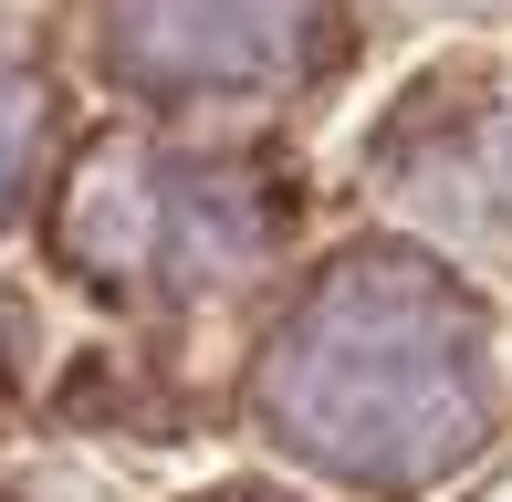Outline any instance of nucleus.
Listing matches in <instances>:
<instances>
[{
    "label": "nucleus",
    "mask_w": 512,
    "mask_h": 502,
    "mask_svg": "<svg viewBox=\"0 0 512 502\" xmlns=\"http://www.w3.org/2000/svg\"><path fill=\"white\" fill-rule=\"evenodd\" d=\"M481 408H492L481 325L408 251L335 262L262 356V419L283 429V450L366 492H408L460 461Z\"/></svg>",
    "instance_id": "f257e3e1"
},
{
    "label": "nucleus",
    "mask_w": 512,
    "mask_h": 502,
    "mask_svg": "<svg viewBox=\"0 0 512 502\" xmlns=\"http://www.w3.org/2000/svg\"><path fill=\"white\" fill-rule=\"evenodd\" d=\"M32 147H42V84L21 74V53L0 42V210H11L21 178H32Z\"/></svg>",
    "instance_id": "20e7f679"
},
{
    "label": "nucleus",
    "mask_w": 512,
    "mask_h": 502,
    "mask_svg": "<svg viewBox=\"0 0 512 502\" xmlns=\"http://www.w3.org/2000/svg\"><path fill=\"white\" fill-rule=\"evenodd\" d=\"M262 241V199L189 157H105L74 189V251L115 283H209Z\"/></svg>",
    "instance_id": "f03ea898"
},
{
    "label": "nucleus",
    "mask_w": 512,
    "mask_h": 502,
    "mask_svg": "<svg viewBox=\"0 0 512 502\" xmlns=\"http://www.w3.org/2000/svg\"><path fill=\"white\" fill-rule=\"evenodd\" d=\"M105 42L136 84H283L314 63L324 0H105Z\"/></svg>",
    "instance_id": "7ed1b4c3"
}]
</instances>
